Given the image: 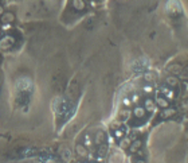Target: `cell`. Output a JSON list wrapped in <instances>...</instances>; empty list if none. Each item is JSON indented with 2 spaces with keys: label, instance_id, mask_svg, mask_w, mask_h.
<instances>
[{
  "label": "cell",
  "instance_id": "1",
  "mask_svg": "<svg viewBox=\"0 0 188 163\" xmlns=\"http://www.w3.org/2000/svg\"><path fill=\"white\" fill-rule=\"evenodd\" d=\"M156 101H157V104H158V107H163V108H168V107H169L168 100H165L163 96H158Z\"/></svg>",
  "mask_w": 188,
  "mask_h": 163
},
{
  "label": "cell",
  "instance_id": "2",
  "mask_svg": "<svg viewBox=\"0 0 188 163\" xmlns=\"http://www.w3.org/2000/svg\"><path fill=\"white\" fill-rule=\"evenodd\" d=\"M14 20H15V16H14V14L8 12V14L3 15V22H4V23H11V22H14Z\"/></svg>",
  "mask_w": 188,
  "mask_h": 163
},
{
  "label": "cell",
  "instance_id": "3",
  "mask_svg": "<svg viewBox=\"0 0 188 163\" xmlns=\"http://www.w3.org/2000/svg\"><path fill=\"white\" fill-rule=\"evenodd\" d=\"M154 107H156V105H154V102H153V100H146V101H145V109L146 111H149V112H152V111H154Z\"/></svg>",
  "mask_w": 188,
  "mask_h": 163
},
{
  "label": "cell",
  "instance_id": "4",
  "mask_svg": "<svg viewBox=\"0 0 188 163\" xmlns=\"http://www.w3.org/2000/svg\"><path fill=\"white\" fill-rule=\"evenodd\" d=\"M77 153H78L81 157H86L87 155V150L85 146H77Z\"/></svg>",
  "mask_w": 188,
  "mask_h": 163
},
{
  "label": "cell",
  "instance_id": "5",
  "mask_svg": "<svg viewBox=\"0 0 188 163\" xmlns=\"http://www.w3.org/2000/svg\"><path fill=\"white\" fill-rule=\"evenodd\" d=\"M144 113H145V109L141 108V107H137V108L134 109V115H136L137 117H142Z\"/></svg>",
  "mask_w": 188,
  "mask_h": 163
},
{
  "label": "cell",
  "instance_id": "6",
  "mask_svg": "<svg viewBox=\"0 0 188 163\" xmlns=\"http://www.w3.org/2000/svg\"><path fill=\"white\" fill-rule=\"evenodd\" d=\"M74 6H75L77 10H81V8H83V2H82V0H75Z\"/></svg>",
  "mask_w": 188,
  "mask_h": 163
},
{
  "label": "cell",
  "instance_id": "7",
  "mask_svg": "<svg viewBox=\"0 0 188 163\" xmlns=\"http://www.w3.org/2000/svg\"><path fill=\"white\" fill-rule=\"evenodd\" d=\"M140 146H141V142H134V144L130 147V151H133V153H134V151H137V148Z\"/></svg>",
  "mask_w": 188,
  "mask_h": 163
},
{
  "label": "cell",
  "instance_id": "8",
  "mask_svg": "<svg viewBox=\"0 0 188 163\" xmlns=\"http://www.w3.org/2000/svg\"><path fill=\"white\" fill-rule=\"evenodd\" d=\"M129 143H130V140H129L128 138H126V139H124V140H122V142H121V147H122V148H124L125 146H129Z\"/></svg>",
  "mask_w": 188,
  "mask_h": 163
},
{
  "label": "cell",
  "instance_id": "9",
  "mask_svg": "<svg viewBox=\"0 0 188 163\" xmlns=\"http://www.w3.org/2000/svg\"><path fill=\"white\" fill-rule=\"evenodd\" d=\"M175 113V111L173 109H169V111H165V112L163 113V116H171V115Z\"/></svg>",
  "mask_w": 188,
  "mask_h": 163
},
{
  "label": "cell",
  "instance_id": "10",
  "mask_svg": "<svg viewBox=\"0 0 188 163\" xmlns=\"http://www.w3.org/2000/svg\"><path fill=\"white\" fill-rule=\"evenodd\" d=\"M122 102H124V105H130V104H132V101L129 98H124Z\"/></svg>",
  "mask_w": 188,
  "mask_h": 163
},
{
  "label": "cell",
  "instance_id": "11",
  "mask_svg": "<svg viewBox=\"0 0 188 163\" xmlns=\"http://www.w3.org/2000/svg\"><path fill=\"white\" fill-rule=\"evenodd\" d=\"M167 81H168V82H171V84H178V80L173 78V77H171V78H168Z\"/></svg>",
  "mask_w": 188,
  "mask_h": 163
},
{
  "label": "cell",
  "instance_id": "12",
  "mask_svg": "<svg viewBox=\"0 0 188 163\" xmlns=\"http://www.w3.org/2000/svg\"><path fill=\"white\" fill-rule=\"evenodd\" d=\"M144 92H146V93H150V92H152V86H149V85H148V86H145V88H144Z\"/></svg>",
  "mask_w": 188,
  "mask_h": 163
},
{
  "label": "cell",
  "instance_id": "13",
  "mask_svg": "<svg viewBox=\"0 0 188 163\" xmlns=\"http://www.w3.org/2000/svg\"><path fill=\"white\" fill-rule=\"evenodd\" d=\"M138 94H133V98H132V102H137L138 101Z\"/></svg>",
  "mask_w": 188,
  "mask_h": 163
},
{
  "label": "cell",
  "instance_id": "14",
  "mask_svg": "<svg viewBox=\"0 0 188 163\" xmlns=\"http://www.w3.org/2000/svg\"><path fill=\"white\" fill-rule=\"evenodd\" d=\"M120 115H121V116H122V117L125 119V116H129V112H128V111H122V112H121Z\"/></svg>",
  "mask_w": 188,
  "mask_h": 163
},
{
  "label": "cell",
  "instance_id": "15",
  "mask_svg": "<svg viewBox=\"0 0 188 163\" xmlns=\"http://www.w3.org/2000/svg\"><path fill=\"white\" fill-rule=\"evenodd\" d=\"M86 146H87V147H90V146H91V140H90L89 138H86Z\"/></svg>",
  "mask_w": 188,
  "mask_h": 163
},
{
  "label": "cell",
  "instance_id": "16",
  "mask_svg": "<svg viewBox=\"0 0 188 163\" xmlns=\"http://www.w3.org/2000/svg\"><path fill=\"white\" fill-rule=\"evenodd\" d=\"M2 14H3V7L0 6V15H2Z\"/></svg>",
  "mask_w": 188,
  "mask_h": 163
}]
</instances>
